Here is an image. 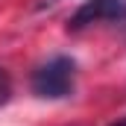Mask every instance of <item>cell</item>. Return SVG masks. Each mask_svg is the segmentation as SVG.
Returning <instances> with one entry per match:
<instances>
[{"label":"cell","instance_id":"cell-1","mask_svg":"<svg viewBox=\"0 0 126 126\" xmlns=\"http://www.w3.org/2000/svg\"><path fill=\"white\" fill-rule=\"evenodd\" d=\"M76 62L70 56H53L32 70V94L41 100H64L73 94Z\"/></svg>","mask_w":126,"mask_h":126},{"label":"cell","instance_id":"cell-2","mask_svg":"<svg viewBox=\"0 0 126 126\" xmlns=\"http://www.w3.org/2000/svg\"><path fill=\"white\" fill-rule=\"evenodd\" d=\"M109 24V27H126V0H85L67 21L70 32H82Z\"/></svg>","mask_w":126,"mask_h":126},{"label":"cell","instance_id":"cell-5","mask_svg":"<svg viewBox=\"0 0 126 126\" xmlns=\"http://www.w3.org/2000/svg\"><path fill=\"white\" fill-rule=\"evenodd\" d=\"M111 126H126V117H123V120H117V123H111Z\"/></svg>","mask_w":126,"mask_h":126},{"label":"cell","instance_id":"cell-3","mask_svg":"<svg viewBox=\"0 0 126 126\" xmlns=\"http://www.w3.org/2000/svg\"><path fill=\"white\" fill-rule=\"evenodd\" d=\"M9 97H12V79H9L6 67H0V106H3Z\"/></svg>","mask_w":126,"mask_h":126},{"label":"cell","instance_id":"cell-4","mask_svg":"<svg viewBox=\"0 0 126 126\" xmlns=\"http://www.w3.org/2000/svg\"><path fill=\"white\" fill-rule=\"evenodd\" d=\"M53 3H59V0H38V6H53Z\"/></svg>","mask_w":126,"mask_h":126}]
</instances>
